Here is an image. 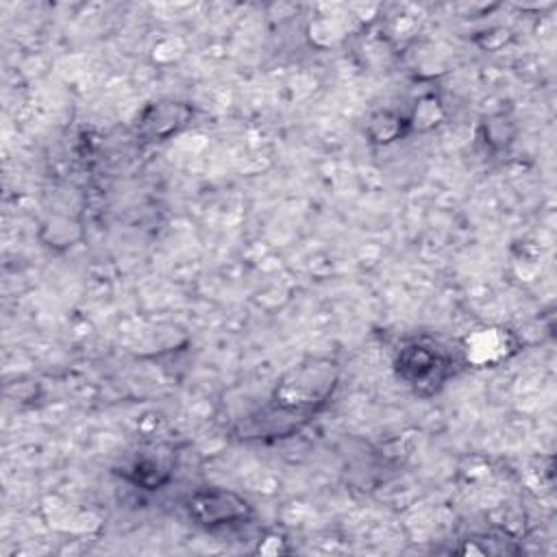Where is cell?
<instances>
[{"mask_svg":"<svg viewBox=\"0 0 557 557\" xmlns=\"http://www.w3.org/2000/svg\"><path fill=\"white\" fill-rule=\"evenodd\" d=\"M396 374L405 381L416 394H433L437 392L446 379L453 374V361L433 342L413 339L405 344L396 355Z\"/></svg>","mask_w":557,"mask_h":557,"instance_id":"2","label":"cell"},{"mask_svg":"<svg viewBox=\"0 0 557 557\" xmlns=\"http://www.w3.org/2000/svg\"><path fill=\"white\" fill-rule=\"evenodd\" d=\"M189 518L196 520V524L205 529H220L228 524H237L250 518L252 509L246 498H242L235 492L209 487L198 490L187 500Z\"/></svg>","mask_w":557,"mask_h":557,"instance_id":"3","label":"cell"},{"mask_svg":"<svg viewBox=\"0 0 557 557\" xmlns=\"http://www.w3.org/2000/svg\"><path fill=\"white\" fill-rule=\"evenodd\" d=\"M339 381L337 363L326 357H309L292 366L274 385L270 407L298 429L333 396Z\"/></svg>","mask_w":557,"mask_h":557,"instance_id":"1","label":"cell"},{"mask_svg":"<svg viewBox=\"0 0 557 557\" xmlns=\"http://www.w3.org/2000/svg\"><path fill=\"white\" fill-rule=\"evenodd\" d=\"M405 133H409V120L398 113L379 111L376 115L370 117L368 135H370V141H374V144H389V141L403 137Z\"/></svg>","mask_w":557,"mask_h":557,"instance_id":"6","label":"cell"},{"mask_svg":"<svg viewBox=\"0 0 557 557\" xmlns=\"http://www.w3.org/2000/svg\"><path fill=\"white\" fill-rule=\"evenodd\" d=\"M461 350H463L466 363L476 368H487L509 359L518 350V342L511 335V331L503 326H485L470 333L463 339Z\"/></svg>","mask_w":557,"mask_h":557,"instance_id":"4","label":"cell"},{"mask_svg":"<svg viewBox=\"0 0 557 557\" xmlns=\"http://www.w3.org/2000/svg\"><path fill=\"white\" fill-rule=\"evenodd\" d=\"M189 107L181 104V102H154L150 104L141 117H139V126L137 131L148 139V141H159L170 137L172 133L181 131L187 120H189Z\"/></svg>","mask_w":557,"mask_h":557,"instance_id":"5","label":"cell"},{"mask_svg":"<svg viewBox=\"0 0 557 557\" xmlns=\"http://www.w3.org/2000/svg\"><path fill=\"white\" fill-rule=\"evenodd\" d=\"M442 117V109H440V102L435 98H422L416 107V113L409 120V131L411 128H420V131H426L431 126L437 124V120Z\"/></svg>","mask_w":557,"mask_h":557,"instance_id":"7","label":"cell"}]
</instances>
